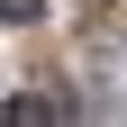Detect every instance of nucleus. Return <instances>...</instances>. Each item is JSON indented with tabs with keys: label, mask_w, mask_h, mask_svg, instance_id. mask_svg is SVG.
<instances>
[{
	"label": "nucleus",
	"mask_w": 127,
	"mask_h": 127,
	"mask_svg": "<svg viewBox=\"0 0 127 127\" xmlns=\"http://www.w3.org/2000/svg\"><path fill=\"white\" fill-rule=\"evenodd\" d=\"M9 127H55V100H45V91H27V100H9Z\"/></svg>",
	"instance_id": "obj_1"
},
{
	"label": "nucleus",
	"mask_w": 127,
	"mask_h": 127,
	"mask_svg": "<svg viewBox=\"0 0 127 127\" xmlns=\"http://www.w3.org/2000/svg\"><path fill=\"white\" fill-rule=\"evenodd\" d=\"M0 18H45V0H0Z\"/></svg>",
	"instance_id": "obj_2"
}]
</instances>
